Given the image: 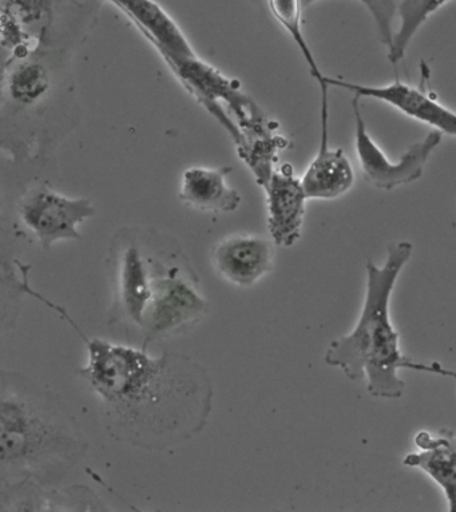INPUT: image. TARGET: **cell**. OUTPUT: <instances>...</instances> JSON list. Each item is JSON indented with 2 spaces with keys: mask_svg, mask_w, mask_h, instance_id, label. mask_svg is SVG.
Segmentation results:
<instances>
[{
  "mask_svg": "<svg viewBox=\"0 0 456 512\" xmlns=\"http://www.w3.org/2000/svg\"><path fill=\"white\" fill-rule=\"evenodd\" d=\"M3 213H5V197H3L2 189H0V220H2Z\"/></svg>",
  "mask_w": 456,
  "mask_h": 512,
  "instance_id": "obj_20",
  "label": "cell"
},
{
  "mask_svg": "<svg viewBox=\"0 0 456 512\" xmlns=\"http://www.w3.org/2000/svg\"><path fill=\"white\" fill-rule=\"evenodd\" d=\"M189 93L217 119L235 142L240 160L251 169L257 184L264 185L289 140L279 125L265 115L237 79L226 77L198 55L168 62Z\"/></svg>",
  "mask_w": 456,
  "mask_h": 512,
  "instance_id": "obj_4",
  "label": "cell"
},
{
  "mask_svg": "<svg viewBox=\"0 0 456 512\" xmlns=\"http://www.w3.org/2000/svg\"><path fill=\"white\" fill-rule=\"evenodd\" d=\"M415 446L419 452L404 456L406 467L418 468L430 476L440 488L448 503V511H455L456 495V456L455 432L450 428H440L435 435L426 430L415 435Z\"/></svg>",
  "mask_w": 456,
  "mask_h": 512,
  "instance_id": "obj_13",
  "label": "cell"
},
{
  "mask_svg": "<svg viewBox=\"0 0 456 512\" xmlns=\"http://www.w3.org/2000/svg\"><path fill=\"white\" fill-rule=\"evenodd\" d=\"M212 263L226 283L251 288L275 268V245L255 234H235L214 246Z\"/></svg>",
  "mask_w": 456,
  "mask_h": 512,
  "instance_id": "obj_9",
  "label": "cell"
},
{
  "mask_svg": "<svg viewBox=\"0 0 456 512\" xmlns=\"http://www.w3.org/2000/svg\"><path fill=\"white\" fill-rule=\"evenodd\" d=\"M95 212L86 198L66 197L43 186L23 194L17 205L19 222L46 250L59 241L79 240V226Z\"/></svg>",
  "mask_w": 456,
  "mask_h": 512,
  "instance_id": "obj_7",
  "label": "cell"
},
{
  "mask_svg": "<svg viewBox=\"0 0 456 512\" xmlns=\"http://www.w3.org/2000/svg\"><path fill=\"white\" fill-rule=\"evenodd\" d=\"M414 245L396 241L388 245L383 267L368 260L366 297L362 315L350 335L337 337L324 353L325 364L340 368L352 381L367 380V392L376 399H400L406 383L399 377L400 369H410L448 376L438 361L422 363L404 355L400 335L391 320V297L400 273L410 261Z\"/></svg>",
  "mask_w": 456,
  "mask_h": 512,
  "instance_id": "obj_3",
  "label": "cell"
},
{
  "mask_svg": "<svg viewBox=\"0 0 456 512\" xmlns=\"http://www.w3.org/2000/svg\"><path fill=\"white\" fill-rule=\"evenodd\" d=\"M157 47L166 62L197 55L178 23L156 0H110Z\"/></svg>",
  "mask_w": 456,
  "mask_h": 512,
  "instance_id": "obj_12",
  "label": "cell"
},
{
  "mask_svg": "<svg viewBox=\"0 0 456 512\" xmlns=\"http://www.w3.org/2000/svg\"><path fill=\"white\" fill-rule=\"evenodd\" d=\"M355 115V150L364 180L376 189L395 190L420 180L428 158L442 142L443 134L432 130L426 138L408 146L398 161H391L368 133L360 110V98H352Z\"/></svg>",
  "mask_w": 456,
  "mask_h": 512,
  "instance_id": "obj_6",
  "label": "cell"
},
{
  "mask_svg": "<svg viewBox=\"0 0 456 512\" xmlns=\"http://www.w3.org/2000/svg\"><path fill=\"white\" fill-rule=\"evenodd\" d=\"M325 83L329 87L350 91L358 98H370L375 101L387 103L407 115L432 127L436 132L454 137L456 134V117L454 111L442 105L434 97L428 94L423 87L408 85L396 78L394 82L383 86L359 85V83L344 81L335 77H325Z\"/></svg>",
  "mask_w": 456,
  "mask_h": 512,
  "instance_id": "obj_8",
  "label": "cell"
},
{
  "mask_svg": "<svg viewBox=\"0 0 456 512\" xmlns=\"http://www.w3.org/2000/svg\"><path fill=\"white\" fill-rule=\"evenodd\" d=\"M319 152L300 178L308 200H336L350 192L355 172L343 149L329 146V99L321 95Z\"/></svg>",
  "mask_w": 456,
  "mask_h": 512,
  "instance_id": "obj_11",
  "label": "cell"
},
{
  "mask_svg": "<svg viewBox=\"0 0 456 512\" xmlns=\"http://www.w3.org/2000/svg\"><path fill=\"white\" fill-rule=\"evenodd\" d=\"M89 442L66 400L26 373L0 368V486L57 487Z\"/></svg>",
  "mask_w": 456,
  "mask_h": 512,
  "instance_id": "obj_2",
  "label": "cell"
},
{
  "mask_svg": "<svg viewBox=\"0 0 456 512\" xmlns=\"http://www.w3.org/2000/svg\"><path fill=\"white\" fill-rule=\"evenodd\" d=\"M272 17L285 31H287L292 41L299 47L304 61L307 62L309 73L316 79L319 86L325 85V75L320 70L312 50L309 49L307 38L303 31V11L301 0H265Z\"/></svg>",
  "mask_w": 456,
  "mask_h": 512,
  "instance_id": "obj_16",
  "label": "cell"
},
{
  "mask_svg": "<svg viewBox=\"0 0 456 512\" xmlns=\"http://www.w3.org/2000/svg\"><path fill=\"white\" fill-rule=\"evenodd\" d=\"M319 0H301L304 10ZM366 9L370 11L374 19L376 30H378L380 42L383 45H390L392 38V22H394L396 13V2L398 0H358Z\"/></svg>",
  "mask_w": 456,
  "mask_h": 512,
  "instance_id": "obj_19",
  "label": "cell"
},
{
  "mask_svg": "<svg viewBox=\"0 0 456 512\" xmlns=\"http://www.w3.org/2000/svg\"><path fill=\"white\" fill-rule=\"evenodd\" d=\"M83 339L87 361L78 375L93 392L111 439L154 452L180 446L204 431L214 392L200 363L184 353L152 356L133 344Z\"/></svg>",
  "mask_w": 456,
  "mask_h": 512,
  "instance_id": "obj_1",
  "label": "cell"
},
{
  "mask_svg": "<svg viewBox=\"0 0 456 512\" xmlns=\"http://www.w3.org/2000/svg\"><path fill=\"white\" fill-rule=\"evenodd\" d=\"M27 279H18L9 269L0 268V333L9 332L22 312L23 296L30 295Z\"/></svg>",
  "mask_w": 456,
  "mask_h": 512,
  "instance_id": "obj_17",
  "label": "cell"
},
{
  "mask_svg": "<svg viewBox=\"0 0 456 512\" xmlns=\"http://www.w3.org/2000/svg\"><path fill=\"white\" fill-rule=\"evenodd\" d=\"M10 86L15 101L33 103L46 93L49 77L41 65L27 63L19 66L11 75Z\"/></svg>",
  "mask_w": 456,
  "mask_h": 512,
  "instance_id": "obj_18",
  "label": "cell"
},
{
  "mask_svg": "<svg viewBox=\"0 0 456 512\" xmlns=\"http://www.w3.org/2000/svg\"><path fill=\"white\" fill-rule=\"evenodd\" d=\"M450 2L451 0H398L395 15L399 17V27L392 34L390 45L387 46L388 61L394 65L402 61L412 39L428 18Z\"/></svg>",
  "mask_w": 456,
  "mask_h": 512,
  "instance_id": "obj_15",
  "label": "cell"
},
{
  "mask_svg": "<svg viewBox=\"0 0 456 512\" xmlns=\"http://www.w3.org/2000/svg\"><path fill=\"white\" fill-rule=\"evenodd\" d=\"M145 265L140 293L141 348L190 331L210 312L200 280L180 244L144 229Z\"/></svg>",
  "mask_w": 456,
  "mask_h": 512,
  "instance_id": "obj_5",
  "label": "cell"
},
{
  "mask_svg": "<svg viewBox=\"0 0 456 512\" xmlns=\"http://www.w3.org/2000/svg\"><path fill=\"white\" fill-rule=\"evenodd\" d=\"M261 188L267 197V224L273 244L291 248L300 240L308 198L292 165L276 166Z\"/></svg>",
  "mask_w": 456,
  "mask_h": 512,
  "instance_id": "obj_10",
  "label": "cell"
},
{
  "mask_svg": "<svg viewBox=\"0 0 456 512\" xmlns=\"http://www.w3.org/2000/svg\"><path fill=\"white\" fill-rule=\"evenodd\" d=\"M232 166L186 169L181 178L180 200L182 204L200 212L228 214L240 208L243 198L236 189L226 184Z\"/></svg>",
  "mask_w": 456,
  "mask_h": 512,
  "instance_id": "obj_14",
  "label": "cell"
}]
</instances>
